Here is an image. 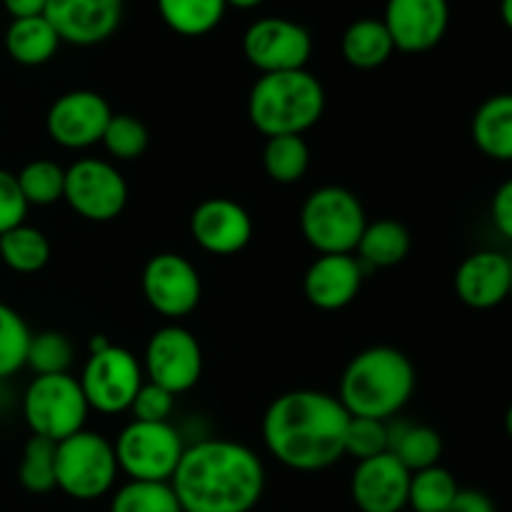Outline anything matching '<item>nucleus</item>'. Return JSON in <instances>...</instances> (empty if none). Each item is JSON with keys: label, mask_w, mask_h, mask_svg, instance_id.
Listing matches in <instances>:
<instances>
[{"label": "nucleus", "mask_w": 512, "mask_h": 512, "mask_svg": "<svg viewBox=\"0 0 512 512\" xmlns=\"http://www.w3.org/2000/svg\"><path fill=\"white\" fill-rule=\"evenodd\" d=\"M445 512H498L490 495L475 488H460Z\"/></svg>", "instance_id": "40"}, {"label": "nucleus", "mask_w": 512, "mask_h": 512, "mask_svg": "<svg viewBox=\"0 0 512 512\" xmlns=\"http://www.w3.org/2000/svg\"><path fill=\"white\" fill-rule=\"evenodd\" d=\"M460 485L455 475L443 465L418 470L410 475L408 510L410 512H445L453 498L458 495Z\"/></svg>", "instance_id": "29"}, {"label": "nucleus", "mask_w": 512, "mask_h": 512, "mask_svg": "<svg viewBox=\"0 0 512 512\" xmlns=\"http://www.w3.org/2000/svg\"><path fill=\"white\" fill-rule=\"evenodd\" d=\"M410 475L390 453L360 460L350 475V498L360 512H403L408 510Z\"/></svg>", "instance_id": "16"}, {"label": "nucleus", "mask_w": 512, "mask_h": 512, "mask_svg": "<svg viewBox=\"0 0 512 512\" xmlns=\"http://www.w3.org/2000/svg\"><path fill=\"white\" fill-rule=\"evenodd\" d=\"M350 413L323 390L278 395L263 415V443L280 465L298 473H320L345 458Z\"/></svg>", "instance_id": "1"}, {"label": "nucleus", "mask_w": 512, "mask_h": 512, "mask_svg": "<svg viewBox=\"0 0 512 512\" xmlns=\"http://www.w3.org/2000/svg\"><path fill=\"white\" fill-rule=\"evenodd\" d=\"M173 408L175 395L145 380L130 405V413H133V420H140V423H170Z\"/></svg>", "instance_id": "37"}, {"label": "nucleus", "mask_w": 512, "mask_h": 512, "mask_svg": "<svg viewBox=\"0 0 512 512\" xmlns=\"http://www.w3.org/2000/svg\"><path fill=\"white\" fill-rule=\"evenodd\" d=\"M473 143L485 158L512 163V93L490 95L473 115Z\"/></svg>", "instance_id": "21"}, {"label": "nucleus", "mask_w": 512, "mask_h": 512, "mask_svg": "<svg viewBox=\"0 0 512 512\" xmlns=\"http://www.w3.org/2000/svg\"><path fill=\"white\" fill-rule=\"evenodd\" d=\"M15 178H18V185L28 205L45 208V205H55L58 200H63L65 195V168H60L55 160H30Z\"/></svg>", "instance_id": "31"}, {"label": "nucleus", "mask_w": 512, "mask_h": 512, "mask_svg": "<svg viewBox=\"0 0 512 512\" xmlns=\"http://www.w3.org/2000/svg\"><path fill=\"white\" fill-rule=\"evenodd\" d=\"M490 215H493L495 230L512 243V178L505 180L495 190L493 203H490Z\"/></svg>", "instance_id": "39"}, {"label": "nucleus", "mask_w": 512, "mask_h": 512, "mask_svg": "<svg viewBox=\"0 0 512 512\" xmlns=\"http://www.w3.org/2000/svg\"><path fill=\"white\" fill-rule=\"evenodd\" d=\"M70 363H73V343L68 340V335L58 333V330L33 333L25 365H28L35 375L68 373Z\"/></svg>", "instance_id": "35"}, {"label": "nucleus", "mask_w": 512, "mask_h": 512, "mask_svg": "<svg viewBox=\"0 0 512 512\" xmlns=\"http://www.w3.org/2000/svg\"><path fill=\"white\" fill-rule=\"evenodd\" d=\"M33 333L18 310L0 303V380L10 378L25 368L28 345Z\"/></svg>", "instance_id": "33"}, {"label": "nucleus", "mask_w": 512, "mask_h": 512, "mask_svg": "<svg viewBox=\"0 0 512 512\" xmlns=\"http://www.w3.org/2000/svg\"><path fill=\"white\" fill-rule=\"evenodd\" d=\"M415 368L390 345L360 350L340 378L338 400L350 418L393 420L415 393Z\"/></svg>", "instance_id": "3"}, {"label": "nucleus", "mask_w": 512, "mask_h": 512, "mask_svg": "<svg viewBox=\"0 0 512 512\" xmlns=\"http://www.w3.org/2000/svg\"><path fill=\"white\" fill-rule=\"evenodd\" d=\"M65 203L90 223H110L128 205V183L113 163L100 158L75 160L65 170Z\"/></svg>", "instance_id": "10"}, {"label": "nucleus", "mask_w": 512, "mask_h": 512, "mask_svg": "<svg viewBox=\"0 0 512 512\" xmlns=\"http://www.w3.org/2000/svg\"><path fill=\"white\" fill-rule=\"evenodd\" d=\"M388 453V420L350 418L345 433V455L360 460Z\"/></svg>", "instance_id": "36"}, {"label": "nucleus", "mask_w": 512, "mask_h": 512, "mask_svg": "<svg viewBox=\"0 0 512 512\" xmlns=\"http://www.w3.org/2000/svg\"><path fill=\"white\" fill-rule=\"evenodd\" d=\"M510 258L498 250H475L455 270V295L473 310H493L510 300Z\"/></svg>", "instance_id": "19"}, {"label": "nucleus", "mask_w": 512, "mask_h": 512, "mask_svg": "<svg viewBox=\"0 0 512 512\" xmlns=\"http://www.w3.org/2000/svg\"><path fill=\"white\" fill-rule=\"evenodd\" d=\"M28 208L30 205L23 198L15 173L0 168V235L23 225Z\"/></svg>", "instance_id": "38"}, {"label": "nucleus", "mask_w": 512, "mask_h": 512, "mask_svg": "<svg viewBox=\"0 0 512 512\" xmlns=\"http://www.w3.org/2000/svg\"><path fill=\"white\" fill-rule=\"evenodd\" d=\"M100 143L110 158L128 163V160H138L148 150L150 133L143 120L135 118V115L113 113Z\"/></svg>", "instance_id": "34"}, {"label": "nucleus", "mask_w": 512, "mask_h": 512, "mask_svg": "<svg viewBox=\"0 0 512 512\" xmlns=\"http://www.w3.org/2000/svg\"><path fill=\"white\" fill-rule=\"evenodd\" d=\"M368 215L355 193L340 185H323L300 208V233L320 255H355Z\"/></svg>", "instance_id": "5"}, {"label": "nucleus", "mask_w": 512, "mask_h": 512, "mask_svg": "<svg viewBox=\"0 0 512 512\" xmlns=\"http://www.w3.org/2000/svg\"><path fill=\"white\" fill-rule=\"evenodd\" d=\"M325 110L323 83L310 70L265 73L248 95V118L265 138L303 135Z\"/></svg>", "instance_id": "4"}, {"label": "nucleus", "mask_w": 512, "mask_h": 512, "mask_svg": "<svg viewBox=\"0 0 512 512\" xmlns=\"http://www.w3.org/2000/svg\"><path fill=\"white\" fill-rule=\"evenodd\" d=\"M410 230L395 218H380L375 223L365 225L360 243L355 248L358 260L370 268H393L400 265L410 253Z\"/></svg>", "instance_id": "25"}, {"label": "nucleus", "mask_w": 512, "mask_h": 512, "mask_svg": "<svg viewBox=\"0 0 512 512\" xmlns=\"http://www.w3.org/2000/svg\"><path fill=\"white\" fill-rule=\"evenodd\" d=\"M88 400L78 378L70 373L35 375L23 395V418L30 433L38 438L60 440L85 430L88 420Z\"/></svg>", "instance_id": "7"}, {"label": "nucleus", "mask_w": 512, "mask_h": 512, "mask_svg": "<svg viewBox=\"0 0 512 512\" xmlns=\"http://www.w3.org/2000/svg\"><path fill=\"white\" fill-rule=\"evenodd\" d=\"M145 380L160 385L175 398L200 383L203 348L198 338L183 325H163L150 335L143 355Z\"/></svg>", "instance_id": "11"}, {"label": "nucleus", "mask_w": 512, "mask_h": 512, "mask_svg": "<svg viewBox=\"0 0 512 512\" xmlns=\"http://www.w3.org/2000/svg\"><path fill=\"white\" fill-rule=\"evenodd\" d=\"M395 50L428 53L445 38L450 25L448 0H388L380 18Z\"/></svg>", "instance_id": "15"}, {"label": "nucleus", "mask_w": 512, "mask_h": 512, "mask_svg": "<svg viewBox=\"0 0 512 512\" xmlns=\"http://www.w3.org/2000/svg\"><path fill=\"white\" fill-rule=\"evenodd\" d=\"M60 48V38L45 15L35 18H18L5 30V50L10 58L25 68L45 65L55 58Z\"/></svg>", "instance_id": "23"}, {"label": "nucleus", "mask_w": 512, "mask_h": 512, "mask_svg": "<svg viewBox=\"0 0 512 512\" xmlns=\"http://www.w3.org/2000/svg\"><path fill=\"white\" fill-rule=\"evenodd\" d=\"M115 448L93 430H80L55 445V488L68 498L90 503L113 490L118 478Z\"/></svg>", "instance_id": "6"}, {"label": "nucleus", "mask_w": 512, "mask_h": 512, "mask_svg": "<svg viewBox=\"0 0 512 512\" xmlns=\"http://www.w3.org/2000/svg\"><path fill=\"white\" fill-rule=\"evenodd\" d=\"M78 383L90 410L100 415L125 413L145 383L143 363L128 348L110 343L88 355Z\"/></svg>", "instance_id": "9"}, {"label": "nucleus", "mask_w": 512, "mask_h": 512, "mask_svg": "<svg viewBox=\"0 0 512 512\" xmlns=\"http://www.w3.org/2000/svg\"><path fill=\"white\" fill-rule=\"evenodd\" d=\"M5 10L10 13V18H35V15L45 13V5L48 0H3Z\"/></svg>", "instance_id": "41"}, {"label": "nucleus", "mask_w": 512, "mask_h": 512, "mask_svg": "<svg viewBox=\"0 0 512 512\" xmlns=\"http://www.w3.org/2000/svg\"><path fill=\"white\" fill-rule=\"evenodd\" d=\"M170 485L185 512H250L265 493V465L235 440H198L185 445Z\"/></svg>", "instance_id": "2"}, {"label": "nucleus", "mask_w": 512, "mask_h": 512, "mask_svg": "<svg viewBox=\"0 0 512 512\" xmlns=\"http://www.w3.org/2000/svg\"><path fill=\"white\" fill-rule=\"evenodd\" d=\"M365 270L355 255H320L308 268L303 293L318 310H343L358 298Z\"/></svg>", "instance_id": "20"}, {"label": "nucleus", "mask_w": 512, "mask_h": 512, "mask_svg": "<svg viewBox=\"0 0 512 512\" xmlns=\"http://www.w3.org/2000/svg\"><path fill=\"white\" fill-rule=\"evenodd\" d=\"M143 295L163 318H185L203 298L198 268L180 253H158L143 268Z\"/></svg>", "instance_id": "14"}, {"label": "nucleus", "mask_w": 512, "mask_h": 512, "mask_svg": "<svg viewBox=\"0 0 512 512\" xmlns=\"http://www.w3.org/2000/svg\"><path fill=\"white\" fill-rule=\"evenodd\" d=\"M163 23L183 38H200L213 33L223 20L225 0H155Z\"/></svg>", "instance_id": "26"}, {"label": "nucleus", "mask_w": 512, "mask_h": 512, "mask_svg": "<svg viewBox=\"0 0 512 512\" xmlns=\"http://www.w3.org/2000/svg\"><path fill=\"white\" fill-rule=\"evenodd\" d=\"M110 512H185L170 483L128 480L115 490Z\"/></svg>", "instance_id": "30"}, {"label": "nucleus", "mask_w": 512, "mask_h": 512, "mask_svg": "<svg viewBox=\"0 0 512 512\" xmlns=\"http://www.w3.org/2000/svg\"><path fill=\"white\" fill-rule=\"evenodd\" d=\"M0 260L13 273L33 275L43 270L50 260V240L43 230L33 225H18L0 235Z\"/></svg>", "instance_id": "27"}, {"label": "nucleus", "mask_w": 512, "mask_h": 512, "mask_svg": "<svg viewBox=\"0 0 512 512\" xmlns=\"http://www.w3.org/2000/svg\"><path fill=\"white\" fill-rule=\"evenodd\" d=\"M510 270H512V258H510ZM510 298H512V280H510Z\"/></svg>", "instance_id": "45"}, {"label": "nucleus", "mask_w": 512, "mask_h": 512, "mask_svg": "<svg viewBox=\"0 0 512 512\" xmlns=\"http://www.w3.org/2000/svg\"><path fill=\"white\" fill-rule=\"evenodd\" d=\"M500 15H503V23L512 30V0H503L500 3Z\"/></svg>", "instance_id": "43"}, {"label": "nucleus", "mask_w": 512, "mask_h": 512, "mask_svg": "<svg viewBox=\"0 0 512 512\" xmlns=\"http://www.w3.org/2000/svg\"><path fill=\"white\" fill-rule=\"evenodd\" d=\"M263 168L273 183L293 185L310 168V148L303 135H275L263 148Z\"/></svg>", "instance_id": "28"}, {"label": "nucleus", "mask_w": 512, "mask_h": 512, "mask_svg": "<svg viewBox=\"0 0 512 512\" xmlns=\"http://www.w3.org/2000/svg\"><path fill=\"white\" fill-rule=\"evenodd\" d=\"M388 453L395 455L410 473L440 465L443 438L435 428L405 420H388Z\"/></svg>", "instance_id": "22"}, {"label": "nucleus", "mask_w": 512, "mask_h": 512, "mask_svg": "<svg viewBox=\"0 0 512 512\" xmlns=\"http://www.w3.org/2000/svg\"><path fill=\"white\" fill-rule=\"evenodd\" d=\"M110 118H113V108L103 95L85 88L68 90L58 95L48 108L45 130L60 148L85 150L103 140Z\"/></svg>", "instance_id": "13"}, {"label": "nucleus", "mask_w": 512, "mask_h": 512, "mask_svg": "<svg viewBox=\"0 0 512 512\" xmlns=\"http://www.w3.org/2000/svg\"><path fill=\"white\" fill-rule=\"evenodd\" d=\"M228 5H233V8H240V10H250V8H258L263 0H225Z\"/></svg>", "instance_id": "42"}, {"label": "nucleus", "mask_w": 512, "mask_h": 512, "mask_svg": "<svg viewBox=\"0 0 512 512\" xmlns=\"http://www.w3.org/2000/svg\"><path fill=\"white\" fill-rule=\"evenodd\" d=\"M243 53L260 75L303 70L313 55V38L295 20L260 18L245 30Z\"/></svg>", "instance_id": "12"}, {"label": "nucleus", "mask_w": 512, "mask_h": 512, "mask_svg": "<svg viewBox=\"0 0 512 512\" xmlns=\"http://www.w3.org/2000/svg\"><path fill=\"white\" fill-rule=\"evenodd\" d=\"M120 473L145 483H170L185 453V443L170 423L130 420L113 443Z\"/></svg>", "instance_id": "8"}, {"label": "nucleus", "mask_w": 512, "mask_h": 512, "mask_svg": "<svg viewBox=\"0 0 512 512\" xmlns=\"http://www.w3.org/2000/svg\"><path fill=\"white\" fill-rule=\"evenodd\" d=\"M403 512H410V510H403Z\"/></svg>", "instance_id": "46"}, {"label": "nucleus", "mask_w": 512, "mask_h": 512, "mask_svg": "<svg viewBox=\"0 0 512 512\" xmlns=\"http://www.w3.org/2000/svg\"><path fill=\"white\" fill-rule=\"evenodd\" d=\"M505 433H508V438L512 440V403L508 405V410H505Z\"/></svg>", "instance_id": "44"}, {"label": "nucleus", "mask_w": 512, "mask_h": 512, "mask_svg": "<svg viewBox=\"0 0 512 512\" xmlns=\"http://www.w3.org/2000/svg\"><path fill=\"white\" fill-rule=\"evenodd\" d=\"M55 445L58 443L38 438V435H33L25 443L18 468V480L28 493L45 495L50 490H55Z\"/></svg>", "instance_id": "32"}, {"label": "nucleus", "mask_w": 512, "mask_h": 512, "mask_svg": "<svg viewBox=\"0 0 512 512\" xmlns=\"http://www.w3.org/2000/svg\"><path fill=\"white\" fill-rule=\"evenodd\" d=\"M45 18L60 43L98 45L108 40L123 20V0H48Z\"/></svg>", "instance_id": "17"}, {"label": "nucleus", "mask_w": 512, "mask_h": 512, "mask_svg": "<svg viewBox=\"0 0 512 512\" xmlns=\"http://www.w3.org/2000/svg\"><path fill=\"white\" fill-rule=\"evenodd\" d=\"M340 50H343L345 63L353 68L375 70L393 58L395 45L383 20L360 18L345 28Z\"/></svg>", "instance_id": "24"}, {"label": "nucleus", "mask_w": 512, "mask_h": 512, "mask_svg": "<svg viewBox=\"0 0 512 512\" xmlns=\"http://www.w3.org/2000/svg\"><path fill=\"white\" fill-rule=\"evenodd\" d=\"M190 235L210 255H235L253 240V218L230 198H208L190 215Z\"/></svg>", "instance_id": "18"}]
</instances>
